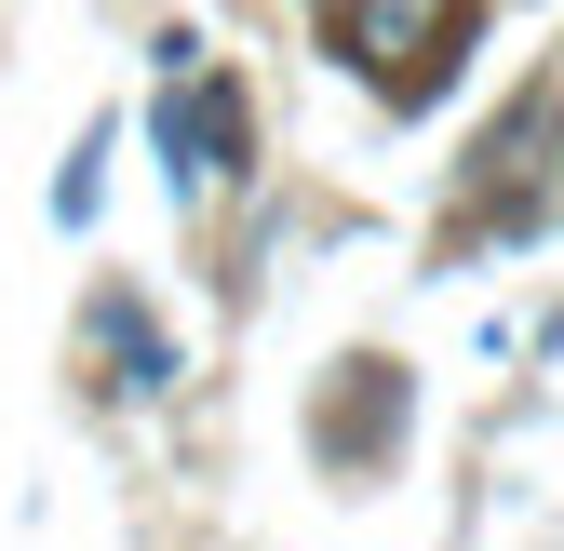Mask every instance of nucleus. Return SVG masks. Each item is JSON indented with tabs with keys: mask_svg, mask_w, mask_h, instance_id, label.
<instances>
[{
	"mask_svg": "<svg viewBox=\"0 0 564 551\" xmlns=\"http://www.w3.org/2000/svg\"><path fill=\"white\" fill-rule=\"evenodd\" d=\"M162 149H175V188H216L242 162V95L202 82V95H162Z\"/></svg>",
	"mask_w": 564,
	"mask_h": 551,
	"instance_id": "f03ea898",
	"label": "nucleus"
},
{
	"mask_svg": "<svg viewBox=\"0 0 564 551\" xmlns=\"http://www.w3.org/2000/svg\"><path fill=\"white\" fill-rule=\"evenodd\" d=\"M336 41L364 54L377 95H431L457 54V0H336Z\"/></svg>",
	"mask_w": 564,
	"mask_h": 551,
	"instance_id": "f257e3e1",
	"label": "nucleus"
}]
</instances>
